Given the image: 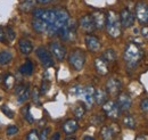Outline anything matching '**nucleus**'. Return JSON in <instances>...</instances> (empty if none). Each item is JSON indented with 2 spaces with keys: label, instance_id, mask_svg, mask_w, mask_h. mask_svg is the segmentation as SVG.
I'll list each match as a JSON object with an SVG mask.
<instances>
[{
  "label": "nucleus",
  "instance_id": "f257e3e1",
  "mask_svg": "<svg viewBox=\"0 0 148 140\" xmlns=\"http://www.w3.org/2000/svg\"><path fill=\"white\" fill-rule=\"evenodd\" d=\"M141 57H143V53L136 43L130 42L127 45V47L124 49V53H123V58H124V60L127 63V66L129 69H134L139 64Z\"/></svg>",
  "mask_w": 148,
  "mask_h": 140
},
{
  "label": "nucleus",
  "instance_id": "f03ea898",
  "mask_svg": "<svg viewBox=\"0 0 148 140\" xmlns=\"http://www.w3.org/2000/svg\"><path fill=\"white\" fill-rule=\"evenodd\" d=\"M106 30H107V33L112 38H117L121 35V22H120V18L116 15L115 12L110 10L107 14H106Z\"/></svg>",
  "mask_w": 148,
  "mask_h": 140
},
{
  "label": "nucleus",
  "instance_id": "7ed1b4c3",
  "mask_svg": "<svg viewBox=\"0 0 148 140\" xmlns=\"http://www.w3.org/2000/svg\"><path fill=\"white\" fill-rule=\"evenodd\" d=\"M76 23L74 19H69L66 24L58 31V34L60 36L62 40L64 41H74L76 38Z\"/></svg>",
  "mask_w": 148,
  "mask_h": 140
},
{
  "label": "nucleus",
  "instance_id": "20e7f679",
  "mask_svg": "<svg viewBox=\"0 0 148 140\" xmlns=\"http://www.w3.org/2000/svg\"><path fill=\"white\" fill-rule=\"evenodd\" d=\"M69 63L75 71H81L86 64V54L80 49H75L69 56Z\"/></svg>",
  "mask_w": 148,
  "mask_h": 140
},
{
  "label": "nucleus",
  "instance_id": "39448f33",
  "mask_svg": "<svg viewBox=\"0 0 148 140\" xmlns=\"http://www.w3.org/2000/svg\"><path fill=\"white\" fill-rule=\"evenodd\" d=\"M101 106H103V110H104V113L106 114L107 117H110L112 120H117L120 117L121 109H120L119 105L115 102L106 100Z\"/></svg>",
  "mask_w": 148,
  "mask_h": 140
},
{
  "label": "nucleus",
  "instance_id": "423d86ee",
  "mask_svg": "<svg viewBox=\"0 0 148 140\" xmlns=\"http://www.w3.org/2000/svg\"><path fill=\"white\" fill-rule=\"evenodd\" d=\"M37 56L39 58V60L41 62V64L45 66V67H53L54 66V59L51 57L50 53L45 48V47H38L37 50Z\"/></svg>",
  "mask_w": 148,
  "mask_h": 140
},
{
  "label": "nucleus",
  "instance_id": "0eeeda50",
  "mask_svg": "<svg viewBox=\"0 0 148 140\" xmlns=\"http://www.w3.org/2000/svg\"><path fill=\"white\" fill-rule=\"evenodd\" d=\"M136 16L143 24L148 23V5L144 1H139L136 5Z\"/></svg>",
  "mask_w": 148,
  "mask_h": 140
},
{
  "label": "nucleus",
  "instance_id": "6e6552de",
  "mask_svg": "<svg viewBox=\"0 0 148 140\" xmlns=\"http://www.w3.org/2000/svg\"><path fill=\"white\" fill-rule=\"evenodd\" d=\"M81 98L84 102V104L87 106V108H91L95 103V89L92 86H87L83 88L82 93H81Z\"/></svg>",
  "mask_w": 148,
  "mask_h": 140
},
{
  "label": "nucleus",
  "instance_id": "1a4fd4ad",
  "mask_svg": "<svg viewBox=\"0 0 148 140\" xmlns=\"http://www.w3.org/2000/svg\"><path fill=\"white\" fill-rule=\"evenodd\" d=\"M120 22H121V26L124 29L131 27L134 23V15L130 12L129 9H123L120 14Z\"/></svg>",
  "mask_w": 148,
  "mask_h": 140
},
{
  "label": "nucleus",
  "instance_id": "9d476101",
  "mask_svg": "<svg viewBox=\"0 0 148 140\" xmlns=\"http://www.w3.org/2000/svg\"><path fill=\"white\" fill-rule=\"evenodd\" d=\"M121 88H122V83L116 78H111L106 82V90H107L108 93H111L113 96L119 95L120 91H121Z\"/></svg>",
  "mask_w": 148,
  "mask_h": 140
},
{
  "label": "nucleus",
  "instance_id": "9b49d317",
  "mask_svg": "<svg viewBox=\"0 0 148 140\" xmlns=\"http://www.w3.org/2000/svg\"><path fill=\"white\" fill-rule=\"evenodd\" d=\"M80 26L83 31L88 32V33H91L96 30V26H95V23H93V19L91 17V15H83L82 17L80 18Z\"/></svg>",
  "mask_w": 148,
  "mask_h": 140
},
{
  "label": "nucleus",
  "instance_id": "f8f14e48",
  "mask_svg": "<svg viewBox=\"0 0 148 140\" xmlns=\"http://www.w3.org/2000/svg\"><path fill=\"white\" fill-rule=\"evenodd\" d=\"M50 51H51V54L55 56L58 60H63L65 58V56H66V49H65V47L62 43L56 42V41L50 43Z\"/></svg>",
  "mask_w": 148,
  "mask_h": 140
},
{
  "label": "nucleus",
  "instance_id": "ddd939ff",
  "mask_svg": "<svg viewBox=\"0 0 148 140\" xmlns=\"http://www.w3.org/2000/svg\"><path fill=\"white\" fill-rule=\"evenodd\" d=\"M15 93L17 96V102L22 104L30 98V88L27 84H19L15 89Z\"/></svg>",
  "mask_w": 148,
  "mask_h": 140
},
{
  "label": "nucleus",
  "instance_id": "4468645a",
  "mask_svg": "<svg viewBox=\"0 0 148 140\" xmlns=\"http://www.w3.org/2000/svg\"><path fill=\"white\" fill-rule=\"evenodd\" d=\"M84 42H86V46H87L88 50H90V51H92V53L98 51V50L100 49V47H101L99 39H98L97 36L91 35V34L86 35V38H84Z\"/></svg>",
  "mask_w": 148,
  "mask_h": 140
},
{
  "label": "nucleus",
  "instance_id": "2eb2a0df",
  "mask_svg": "<svg viewBox=\"0 0 148 140\" xmlns=\"http://www.w3.org/2000/svg\"><path fill=\"white\" fill-rule=\"evenodd\" d=\"M121 112H127L129 110L131 105H132V100H131V97L127 92H123V93H120L119 97H117V103H116Z\"/></svg>",
  "mask_w": 148,
  "mask_h": 140
},
{
  "label": "nucleus",
  "instance_id": "dca6fc26",
  "mask_svg": "<svg viewBox=\"0 0 148 140\" xmlns=\"http://www.w3.org/2000/svg\"><path fill=\"white\" fill-rule=\"evenodd\" d=\"M91 17L93 19L95 26L96 29H104L105 24H106V14L104 12H95L93 14H91Z\"/></svg>",
  "mask_w": 148,
  "mask_h": 140
},
{
  "label": "nucleus",
  "instance_id": "f3484780",
  "mask_svg": "<svg viewBox=\"0 0 148 140\" xmlns=\"http://www.w3.org/2000/svg\"><path fill=\"white\" fill-rule=\"evenodd\" d=\"M18 47L21 53L23 54V55H29V54L32 53V50H33V45L27 39H21L18 42Z\"/></svg>",
  "mask_w": 148,
  "mask_h": 140
},
{
  "label": "nucleus",
  "instance_id": "a211bd4d",
  "mask_svg": "<svg viewBox=\"0 0 148 140\" xmlns=\"http://www.w3.org/2000/svg\"><path fill=\"white\" fill-rule=\"evenodd\" d=\"M77 128H79V124H77V121L76 120H67L66 122L63 124V130H64V132L66 133V135H72L74 133L76 130H77Z\"/></svg>",
  "mask_w": 148,
  "mask_h": 140
},
{
  "label": "nucleus",
  "instance_id": "6ab92c4d",
  "mask_svg": "<svg viewBox=\"0 0 148 140\" xmlns=\"http://www.w3.org/2000/svg\"><path fill=\"white\" fill-rule=\"evenodd\" d=\"M95 67H96V71H97L100 75H106V74L108 73L107 63H106L103 58H96V59H95Z\"/></svg>",
  "mask_w": 148,
  "mask_h": 140
},
{
  "label": "nucleus",
  "instance_id": "aec40b11",
  "mask_svg": "<svg viewBox=\"0 0 148 140\" xmlns=\"http://www.w3.org/2000/svg\"><path fill=\"white\" fill-rule=\"evenodd\" d=\"M32 27L39 33H46L47 32V24L41 18H33L32 21Z\"/></svg>",
  "mask_w": 148,
  "mask_h": 140
},
{
  "label": "nucleus",
  "instance_id": "412c9836",
  "mask_svg": "<svg viewBox=\"0 0 148 140\" xmlns=\"http://www.w3.org/2000/svg\"><path fill=\"white\" fill-rule=\"evenodd\" d=\"M107 100V92L103 89H97L95 90V102L98 105H103Z\"/></svg>",
  "mask_w": 148,
  "mask_h": 140
},
{
  "label": "nucleus",
  "instance_id": "4be33fe9",
  "mask_svg": "<svg viewBox=\"0 0 148 140\" xmlns=\"http://www.w3.org/2000/svg\"><path fill=\"white\" fill-rule=\"evenodd\" d=\"M34 71V65L31 60H26L21 67H19V72L24 75H31Z\"/></svg>",
  "mask_w": 148,
  "mask_h": 140
},
{
  "label": "nucleus",
  "instance_id": "5701e85b",
  "mask_svg": "<svg viewBox=\"0 0 148 140\" xmlns=\"http://www.w3.org/2000/svg\"><path fill=\"white\" fill-rule=\"evenodd\" d=\"M36 2H37V0H23V1L21 2V5H19V9H21L22 12L27 13V12H30V10L33 9Z\"/></svg>",
  "mask_w": 148,
  "mask_h": 140
},
{
  "label": "nucleus",
  "instance_id": "b1692460",
  "mask_svg": "<svg viewBox=\"0 0 148 140\" xmlns=\"http://www.w3.org/2000/svg\"><path fill=\"white\" fill-rule=\"evenodd\" d=\"M12 59H13L12 53H9L7 50L0 51V65H7L12 62Z\"/></svg>",
  "mask_w": 148,
  "mask_h": 140
},
{
  "label": "nucleus",
  "instance_id": "393cba45",
  "mask_svg": "<svg viewBox=\"0 0 148 140\" xmlns=\"http://www.w3.org/2000/svg\"><path fill=\"white\" fill-rule=\"evenodd\" d=\"M106 63H114L116 59V54L113 49H107L103 53V57H101Z\"/></svg>",
  "mask_w": 148,
  "mask_h": 140
},
{
  "label": "nucleus",
  "instance_id": "a878e982",
  "mask_svg": "<svg viewBox=\"0 0 148 140\" xmlns=\"http://www.w3.org/2000/svg\"><path fill=\"white\" fill-rule=\"evenodd\" d=\"M115 133H114V131H113V129H112V126H104L103 129H101V138L103 139H112L113 138V136H114Z\"/></svg>",
  "mask_w": 148,
  "mask_h": 140
},
{
  "label": "nucleus",
  "instance_id": "bb28decb",
  "mask_svg": "<svg viewBox=\"0 0 148 140\" xmlns=\"http://www.w3.org/2000/svg\"><path fill=\"white\" fill-rule=\"evenodd\" d=\"M22 114H23L24 119H25L29 123L34 122V119H33V116H32L31 113H30V105H26L25 107L22 108Z\"/></svg>",
  "mask_w": 148,
  "mask_h": 140
},
{
  "label": "nucleus",
  "instance_id": "cd10ccee",
  "mask_svg": "<svg viewBox=\"0 0 148 140\" xmlns=\"http://www.w3.org/2000/svg\"><path fill=\"white\" fill-rule=\"evenodd\" d=\"M84 113H86V108H84L83 106H81V105L76 106V107L74 108V110H73L74 116H75L77 120L82 119V117H83V115H84Z\"/></svg>",
  "mask_w": 148,
  "mask_h": 140
},
{
  "label": "nucleus",
  "instance_id": "c85d7f7f",
  "mask_svg": "<svg viewBox=\"0 0 148 140\" xmlns=\"http://www.w3.org/2000/svg\"><path fill=\"white\" fill-rule=\"evenodd\" d=\"M123 124H124L127 128H129V129H134V128H136V121H134V119H133L131 115H127V116L123 119Z\"/></svg>",
  "mask_w": 148,
  "mask_h": 140
},
{
  "label": "nucleus",
  "instance_id": "c756f323",
  "mask_svg": "<svg viewBox=\"0 0 148 140\" xmlns=\"http://www.w3.org/2000/svg\"><path fill=\"white\" fill-rule=\"evenodd\" d=\"M5 33H6V38L9 40V41H14L15 38H16V34H15V31L10 27V26H7L6 30H5Z\"/></svg>",
  "mask_w": 148,
  "mask_h": 140
},
{
  "label": "nucleus",
  "instance_id": "7c9ffc66",
  "mask_svg": "<svg viewBox=\"0 0 148 140\" xmlns=\"http://www.w3.org/2000/svg\"><path fill=\"white\" fill-rule=\"evenodd\" d=\"M1 110H2V113H3L7 117H9V119H13V117H14V112H13L7 105L1 106Z\"/></svg>",
  "mask_w": 148,
  "mask_h": 140
},
{
  "label": "nucleus",
  "instance_id": "2f4dec72",
  "mask_svg": "<svg viewBox=\"0 0 148 140\" xmlns=\"http://www.w3.org/2000/svg\"><path fill=\"white\" fill-rule=\"evenodd\" d=\"M82 90H83L82 87H80V86H74V87H72V89L70 90V93L75 96V97H81Z\"/></svg>",
  "mask_w": 148,
  "mask_h": 140
},
{
  "label": "nucleus",
  "instance_id": "473e14b6",
  "mask_svg": "<svg viewBox=\"0 0 148 140\" xmlns=\"http://www.w3.org/2000/svg\"><path fill=\"white\" fill-rule=\"evenodd\" d=\"M6 132H7V136H9V137H10V136H14V135H16V133L18 132V128H17L16 125H14V124L8 125Z\"/></svg>",
  "mask_w": 148,
  "mask_h": 140
},
{
  "label": "nucleus",
  "instance_id": "72a5a7b5",
  "mask_svg": "<svg viewBox=\"0 0 148 140\" xmlns=\"http://www.w3.org/2000/svg\"><path fill=\"white\" fill-rule=\"evenodd\" d=\"M49 87H50V83H49L47 80H43L42 83H41V87H40V93H41V95H45V93L48 91Z\"/></svg>",
  "mask_w": 148,
  "mask_h": 140
},
{
  "label": "nucleus",
  "instance_id": "f704fd0d",
  "mask_svg": "<svg viewBox=\"0 0 148 140\" xmlns=\"http://www.w3.org/2000/svg\"><path fill=\"white\" fill-rule=\"evenodd\" d=\"M26 139L27 140H38L39 139V135H38L37 130H31L29 132V135L26 136Z\"/></svg>",
  "mask_w": 148,
  "mask_h": 140
},
{
  "label": "nucleus",
  "instance_id": "c9c22d12",
  "mask_svg": "<svg viewBox=\"0 0 148 140\" xmlns=\"http://www.w3.org/2000/svg\"><path fill=\"white\" fill-rule=\"evenodd\" d=\"M140 108H141L144 112L148 113V98H145V99L141 100V103H140Z\"/></svg>",
  "mask_w": 148,
  "mask_h": 140
},
{
  "label": "nucleus",
  "instance_id": "e433bc0d",
  "mask_svg": "<svg viewBox=\"0 0 148 140\" xmlns=\"http://www.w3.org/2000/svg\"><path fill=\"white\" fill-rule=\"evenodd\" d=\"M49 131H50V129L49 128H46L45 130H42V132H41V135L39 136V139H47L48 138V133H49Z\"/></svg>",
  "mask_w": 148,
  "mask_h": 140
},
{
  "label": "nucleus",
  "instance_id": "4c0bfd02",
  "mask_svg": "<svg viewBox=\"0 0 148 140\" xmlns=\"http://www.w3.org/2000/svg\"><path fill=\"white\" fill-rule=\"evenodd\" d=\"M103 122V117H100V115L99 114H97V115H95L92 117V120H91V123L95 124V125H97V124H99V123Z\"/></svg>",
  "mask_w": 148,
  "mask_h": 140
},
{
  "label": "nucleus",
  "instance_id": "58836bf2",
  "mask_svg": "<svg viewBox=\"0 0 148 140\" xmlns=\"http://www.w3.org/2000/svg\"><path fill=\"white\" fill-rule=\"evenodd\" d=\"M32 100L36 103V104H39V91L37 89H34L32 91Z\"/></svg>",
  "mask_w": 148,
  "mask_h": 140
},
{
  "label": "nucleus",
  "instance_id": "ea45409f",
  "mask_svg": "<svg viewBox=\"0 0 148 140\" xmlns=\"http://www.w3.org/2000/svg\"><path fill=\"white\" fill-rule=\"evenodd\" d=\"M6 40H7V38H6L5 30H3V27H2V26H0V42L5 43V42H6Z\"/></svg>",
  "mask_w": 148,
  "mask_h": 140
},
{
  "label": "nucleus",
  "instance_id": "a19ab883",
  "mask_svg": "<svg viewBox=\"0 0 148 140\" xmlns=\"http://www.w3.org/2000/svg\"><path fill=\"white\" fill-rule=\"evenodd\" d=\"M42 13H43V9H41V8L34 9V10H33V18H39L42 15Z\"/></svg>",
  "mask_w": 148,
  "mask_h": 140
},
{
  "label": "nucleus",
  "instance_id": "79ce46f5",
  "mask_svg": "<svg viewBox=\"0 0 148 140\" xmlns=\"http://www.w3.org/2000/svg\"><path fill=\"white\" fill-rule=\"evenodd\" d=\"M141 34H143L144 38H146L148 40V26H145V27L141 29Z\"/></svg>",
  "mask_w": 148,
  "mask_h": 140
},
{
  "label": "nucleus",
  "instance_id": "37998d69",
  "mask_svg": "<svg viewBox=\"0 0 148 140\" xmlns=\"http://www.w3.org/2000/svg\"><path fill=\"white\" fill-rule=\"evenodd\" d=\"M136 139H137V140H140V139L148 140V136H147V135H139V136H137V137H136Z\"/></svg>",
  "mask_w": 148,
  "mask_h": 140
},
{
  "label": "nucleus",
  "instance_id": "c03bdc74",
  "mask_svg": "<svg viewBox=\"0 0 148 140\" xmlns=\"http://www.w3.org/2000/svg\"><path fill=\"white\" fill-rule=\"evenodd\" d=\"M53 0H37V2L39 3H42V5H46V3H50Z\"/></svg>",
  "mask_w": 148,
  "mask_h": 140
},
{
  "label": "nucleus",
  "instance_id": "a18cd8bd",
  "mask_svg": "<svg viewBox=\"0 0 148 140\" xmlns=\"http://www.w3.org/2000/svg\"><path fill=\"white\" fill-rule=\"evenodd\" d=\"M59 138H60V135H59L58 132H56L55 135L51 137V139H53V140H57V139H59Z\"/></svg>",
  "mask_w": 148,
  "mask_h": 140
},
{
  "label": "nucleus",
  "instance_id": "49530a36",
  "mask_svg": "<svg viewBox=\"0 0 148 140\" xmlns=\"http://www.w3.org/2000/svg\"><path fill=\"white\" fill-rule=\"evenodd\" d=\"M83 139H84V140H93V137H90V136H86V137H83Z\"/></svg>",
  "mask_w": 148,
  "mask_h": 140
},
{
  "label": "nucleus",
  "instance_id": "de8ad7c7",
  "mask_svg": "<svg viewBox=\"0 0 148 140\" xmlns=\"http://www.w3.org/2000/svg\"><path fill=\"white\" fill-rule=\"evenodd\" d=\"M0 99H1V97H0Z\"/></svg>",
  "mask_w": 148,
  "mask_h": 140
}]
</instances>
